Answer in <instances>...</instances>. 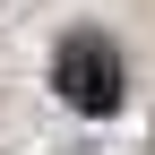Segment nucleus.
Listing matches in <instances>:
<instances>
[{
	"mask_svg": "<svg viewBox=\"0 0 155 155\" xmlns=\"http://www.w3.org/2000/svg\"><path fill=\"white\" fill-rule=\"evenodd\" d=\"M52 86H61V104H78V112H121V52L104 43V35H61V52H52Z\"/></svg>",
	"mask_w": 155,
	"mask_h": 155,
	"instance_id": "obj_1",
	"label": "nucleus"
}]
</instances>
